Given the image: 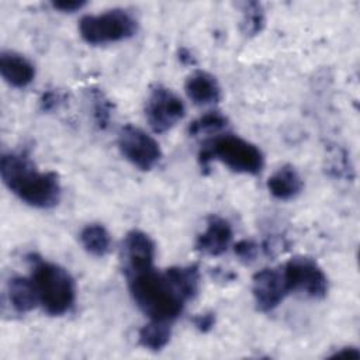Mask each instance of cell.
Returning <instances> with one entry per match:
<instances>
[{
  "mask_svg": "<svg viewBox=\"0 0 360 360\" xmlns=\"http://www.w3.org/2000/svg\"><path fill=\"white\" fill-rule=\"evenodd\" d=\"M4 186L22 202L41 210L55 207L62 194L58 174L39 172L32 160L21 152H7L0 159Z\"/></svg>",
  "mask_w": 360,
  "mask_h": 360,
  "instance_id": "obj_1",
  "label": "cell"
},
{
  "mask_svg": "<svg viewBox=\"0 0 360 360\" xmlns=\"http://www.w3.org/2000/svg\"><path fill=\"white\" fill-rule=\"evenodd\" d=\"M136 307L149 319L173 322L184 309L186 300L179 294L166 271L155 266L125 277Z\"/></svg>",
  "mask_w": 360,
  "mask_h": 360,
  "instance_id": "obj_2",
  "label": "cell"
},
{
  "mask_svg": "<svg viewBox=\"0 0 360 360\" xmlns=\"http://www.w3.org/2000/svg\"><path fill=\"white\" fill-rule=\"evenodd\" d=\"M27 259L41 308L52 316L69 312L76 301V284L70 273L62 266L34 253Z\"/></svg>",
  "mask_w": 360,
  "mask_h": 360,
  "instance_id": "obj_3",
  "label": "cell"
},
{
  "mask_svg": "<svg viewBox=\"0 0 360 360\" xmlns=\"http://www.w3.org/2000/svg\"><path fill=\"white\" fill-rule=\"evenodd\" d=\"M198 160L202 169H208L212 160L224 163L236 173L256 176L263 170L264 156L252 142L232 134L208 138L200 150Z\"/></svg>",
  "mask_w": 360,
  "mask_h": 360,
  "instance_id": "obj_4",
  "label": "cell"
},
{
  "mask_svg": "<svg viewBox=\"0 0 360 360\" xmlns=\"http://www.w3.org/2000/svg\"><path fill=\"white\" fill-rule=\"evenodd\" d=\"M138 31L136 18L124 8H112L100 14L83 15L79 32L89 45H104L125 41Z\"/></svg>",
  "mask_w": 360,
  "mask_h": 360,
  "instance_id": "obj_5",
  "label": "cell"
},
{
  "mask_svg": "<svg viewBox=\"0 0 360 360\" xmlns=\"http://www.w3.org/2000/svg\"><path fill=\"white\" fill-rule=\"evenodd\" d=\"M281 269L290 292H298L314 300H321L328 294V277L314 259L295 256Z\"/></svg>",
  "mask_w": 360,
  "mask_h": 360,
  "instance_id": "obj_6",
  "label": "cell"
},
{
  "mask_svg": "<svg viewBox=\"0 0 360 360\" xmlns=\"http://www.w3.org/2000/svg\"><path fill=\"white\" fill-rule=\"evenodd\" d=\"M121 155L139 170L148 172L159 165L162 150L156 139L135 125H124L117 138Z\"/></svg>",
  "mask_w": 360,
  "mask_h": 360,
  "instance_id": "obj_7",
  "label": "cell"
},
{
  "mask_svg": "<svg viewBox=\"0 0 360 360\" xmlns=\"http://www.w3.org/2000/svg\"><path fill=\"white\" fill-rule=\"evenodd\" d=\"M186 114L183 100L165 86H155L145 104V117L149 127L156 134H163L172 129Z\"/></svg>",
  "mask_w": 360,
  "mask_h": 360,
  "instance_id": "obj_8",
  "label": "cell"
},
{
  "mask_svg": "<svg viewBox=\"0 0 360 360\" xmlns=\"http://www.w3.org/2000/svg\"><path fill=\"white\" fill-rule=\"evenodd\" d=\"M290 294L281 267H264L253 274L252 295L259 311L270 312Z\"/></svg>",
  "mask_w": 360,
  "mask_h": 360,
  "instance_id": "obj_9",
  "label": "cell"
},
{
  "mask_svg": "<svg viewBox=\"0 0 360 360\" xmlns=\"http://www.w3.org/2000/svg\"><path fill=\"white\" fill-rule=\"evenodd\" d=\"M156 256L155 242L148 233L139 229L129 231L122 243L120 252V260L124 276L134 274L153 266Z\"/></svg>",
  "mask_w": 360,
  "mask_h": 360,
  "instance_id": "obj_10",
  "label": "cell"
},
{
  "mask_svg": "<svg viewBox=\"0 0 360 360\" xmlns=\"http://www.w3.org/2000/svg\"><path fill=\"white\" fill-rule=\"evenodd\" d=\"M232 236L229 221L219 215H211L205 229L195 239V250L205 256H221L231 246Z\"/></svg>",
  "mask_w": 360,
  "mask_h": 360,
  "instance_id": "obj_11",
  "label": "cell"
},
{
  "mask_svg": "<svg viewBox=\"0 0 360 360\" xmlns=\"http://www.w3.org/2000/svg\"><path fill=\"white\" fill-rule=\"evenodd\" d=\"M0 73L6 83L13 87L24 89L35 77V66L25 56L13 52L3 51L0 55Z\"/></svg>",
  "mask_w": 360,
  "mask_h": 360,
  "instance_id": "obj_12",
  "label": "cell"
},
{
  "mask_svg": "<svg viewBox=\"0 0 360 360\" xmlns=\"http://www.w3.org/2000/svg\"><path fill=\"white\" fill-rule=\"evenodd\" d=\"M4 300L10 308L20 315H24L39 305L31 277L22 276H13L7 280L4 288Z\"/></svg>",
  "mask_w": 360,
  "mask_h": 360,
  "instance_id": "obj_13",
  "label": "cell"
},
{
  "mask_svg": "<svg viewBox=\"0 0 360 360\" xmlns=\"http://www.w3.org/2000/svg\"><path fill=\"white\" fill-rule=\"evenodd\" d=\"M184 90L187 97L195 105L215 104L221 98V87L218 80L211 73L204 70L193 72L186 79Z\"/></svg>",
  "mask_w": 360,
  "mask_h": 360,
  "instance_id": "obj_14",
  "label": "cell"
},
{
  "mask_svg": "<svg viewBox=\"0 0 360 360\" xmlns=\"http://www.w3.org/2000/svg\"><path fill=\"white\" fill-rule=\"evenodd\" d=\"M302 177L292 165L281 166L267 180L269 193L280 201L295 198L302 191Z\"/></svg>",
  "mask_w": 360,
  "mask_h": 360,
  "instance_id": "obj_15",
  "label": "cell"
},
{
  "mask_svg": "<svg viewBox=\"0 0 360 360\" xmlns=\"http://www.w3.org/2000/svg\"><path fill=\"white\" fill-rule=\"evenodd\" d=\"M165 271L186 301H190L197 295L200 290V270L195 264L173 266Z\"/></svg>",
  "mask_w": 360,
  "mask_h": 360,
  "instance_id": "obj_16",
  "label": "cell"
},
{
  "mask_svg": "<svg viewBox=\"0 0 360 360\" xmlns=\"http://www.w3.org/2000/svg\"><path fill=\"white\" fill-rule=\"evenodd\" d=\"M83 249L96 257L105 256L111 249V235L101 224H89L79 233Z\"/></svg>",
  "mask_w": 360,
  "mask_h": 360,
  "instance_id": "obj_17",
  "label": "cell"
},
{
  "mask_svg": "<svg viewBox=\"0 0 360 360\" xmlns=\"http://www.w3.org/2000/svg\"><path fill=\"white\" fill-rule=\"evenodd\" d=\"M170 323L172 322L149 319V322L143 325L138 332L139 345L152 352L162 350L172 338Z\"/></svg>",
  "mask_w": 360,
  "mask_h": 360,
  "instance_id": "obj_18",
  "label": "cell"
},
{
  "mask_svg": "<svg viewBox=\"0 0 360 360\" xmlns=\"http://www.w3.org/2000/svg\"><path fill=\"white\" fill-rule=\"evenodd\" d=\"M239 7L242 11V32L248 37H255L259 32H262L266 22L263 6L257 1H245L240 3Z\"/></svg>",
  "mask_w": 360,
  "mask_h": 360,
  "instance_id": "obj_19",
  "label": "cell"
},
{
  "mask_svg": "<svg viewBox=\"0 0 360 360\" xmlns=\"http://www.w3.org/2000/svg\"><path fill=\"white\" fill-rule=\"evenodd\" d=\"M228 118L219 111H208L204 115L198 117L188 127V135L197 136L201 134H217L226 128Z\"/></svg>",
  "mask_w": 360,
  "mask_h": 360,
  "instance_id": "obj_20",
  "label": "cell"
},
{
  "mask_svg": "<svg viewBox=\"0 0 360 360\" xmlns=\"http://www.w3.org/2000/svg\"><path fill=\"white\" fill-rule=\"evenodd\" d=\"M90 100H91L93 118H94L97 127L101 129L107 128L110 118H111V111H112V105H111L110 100L98 89H91Z\"/></svg>",
  "mask_w": 360,
  "mask_h": 360,
  "instance_id": "obj_21",
  "label": "cell"
},
{
  "mask_svg": "<svg viewBox=\"0 0 360 360\" xmlns=\"http://www.w3.org/2000/svg\"><path fill=\"white\" fill-rule=\"evenodd\" d=\"M233 252L243 263H252L259 253V245L252 239H242L233 245Z\"/></svg>",
  "mask_w": 360,
  "mask_h": 360,
  "instance_id": "obj_22",
  "label": "cell"
},
{
  "mask_svg": "<svg viewBox=\"0 0 360 360\" xmlns=\"http://www.w3.org/2000/svg\"><path fill=\"white\" fill-rule=\"evenodd\" d=\"M62 103V96L58 91L48 90L39 98V107L42 111H53Z\"/></svg>",
  "mask_w": 360,
  "mask_h": 360,
  "instance_id": "obj_23",
  "label": "cell"
},
{
  "mask_svg": "<svg viewBox=\"0 0 360 360\" xmlns=\"http://www.w3.org/2000/svg\"><path fill=\"white\" fill-rule=\"evenodd\" d=\"M86 6V1L83 0H56L52 1V7L55 10H59L62 13H75Z\"/></svg>",
  "mask_w": 360,
  "mask_h": 360,
  "instance_id": "obj_24",
  "label": "cell"
},
{
  "mask_svg": "<svg viewBox=\"0 0 360 360\" xmlns=\"http://www.w3.org/2000/svg\"><path fill=\"white\" fill-rule=\"evenodd\" d=\"M194 325L198 330L201 332H208L214 323H215V315L212 312H207V314H201L198 316L194 318Z\"/></svg>",
  "mask_w": 360,
  "mask_h": 360,
  "instance_id": "obj_25",
  "label": "cell"
},
{
  "mask_svg": "<svg viewBox=\"0 0 360 360\" xmlns=\"http://www.w3.org/2000/svg\"><path fill=\"white\" fill-rule=\"evenodd\" d=\"M342 356H349V359H359L360 357V352L356 347H342L340 350L335 352L332 354V357H342Z\"/></svg>",
  "mask_w": 360,
  "mask_h": 360,
  "instance_id": "obj_26",
  "label": "cell"
},
{
  "mask_svg": "<svg viewBox=\"0 0 360 360\" xmlns=\"http://www.w3.org/2000/svg\"><path fill=\"white\" fill-rule=\"evenodd\" d=\"M179 59L183 65H193L194 63V58H193L191 52L187 48H181L179 51Z\"/></svg>",
  "mask_w": 360,
  "mask_h": 360,
  "instance_id": "obj_27",
  "label": "cell"
}]
</instances>
